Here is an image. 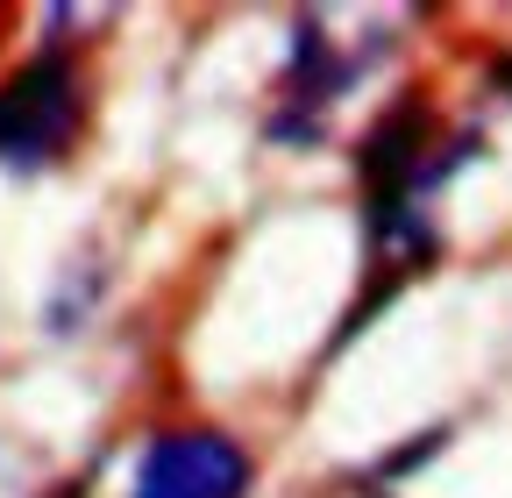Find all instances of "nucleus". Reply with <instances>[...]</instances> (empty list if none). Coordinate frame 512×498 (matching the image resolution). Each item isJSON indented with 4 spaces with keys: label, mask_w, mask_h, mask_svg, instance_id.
<instances>
[{
    "label": "nucleus",
    "mask_w": 512,
    "mask_h": 498,
    "mask_svg": "<svg viewBox=\"0 0 512 498\" xmlns=\"http://www.w3.org/2000/svg\"><path fill=\"white\" fill-rule=\"evenodd\" d=\"M256 463L221 427H171L136 456L128 498H249Z\"/></svg>",
    "instance_id": "f03ea898"
},
{
    "label": "nucleus",
    "mask_w": 512,
    "mask_h": 498,
    "mask_svg": "<svg viewBox=\"0 0 512 498\" xmlns=\"http://www.w3.org/2000/svg\"><path fill=\"white\" fill-rule=\"evenodd\" d=\"M57 498H86V484H64V491H57Z\"/></svg>",
    "instance_id": "7ed1b4c3"
},
{
    "label": "nucleus",
    "mask_w": 512,
    "mask_h": 498,
    "mask_svg": "<svg viewBox=\"0 0 512 498\" xmlns=\"http://www.w3.org/2000/svg\"><path fill=\"white\" fill-rule=\"evenodd\" d=\"M79 136V72L64 57H36L0 86V164L43 171Z\"/></svg>",
    "instance_id": "f257e3e1"
}]
</instances>
